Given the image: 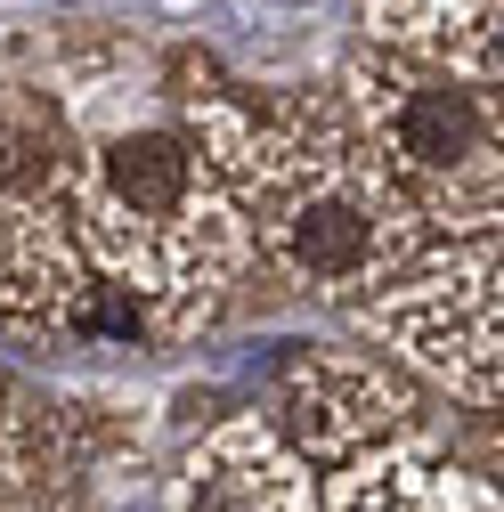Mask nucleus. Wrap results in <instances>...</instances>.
<instances>
[{
	"instance_id": "6",
	"label": "nucleus",
	"mask_w": 504,
	"mask_h": 512,
	"mask_svg": "<svg viewBox=\"0 0 504 512\" xmlns=\"http://www.w3.org/2000/svg\"><path fill=\"white\" fill-rule=\"evenodd\" d=\"M407 415H415V391L374 358H309L277 391V431L309 464H350L358 447L407 431Z\"/></svg>"
},
{
	"instance_id": "11",
	"label": "nucleus",
	"mask_w": 504,
	"mask_h": 512,
	"mask_svg": "<svg viewBox=\"0 0 504 512\" xmlns=\"http://www.w3.org/2000/svg\"><path fill=\"white\" fill-rule=\"evenodd\" d=\"M488 464H496V488H504V423H496V439H488Z\"/></svg>"
},
{
	"instance_id": "10",
	"label": "nucleus",
	"mask_w": 504,
	"mask_h": 512,
	"mask_svg": "<svg viewBox=\"0 0 504 512\" xmlns=\"http://www.w3.org/2000/svg\"><path fill=\"white\" fill-rule=\"evenodd\" d=\"M25 439H33V415H25V391L0 374V488L25 472Z\"/></svg>"
},
{
	"instance_id": "9",
	"label": "nucleus",
	"mask_w": 504,
	"mask_h": 512,
	"mask_svg": "<svg viewBox=\"0 0 504 512\" xmlns=\"http://www.w3.org/2000/svg\"><path fill=\"white\" fill-rule=\"evenodd\" d=\"M366 41L464 82H504V0H366Z\"/></svg>"
},
{
	"instance_id": "1",
	"label": "nucleus",
	"mask_w": 504,
	"mask_h": 512,
	"mask_svg": "<svg viewBox=\"0 0 504 512\" xmlns=\"http://www.w3.org/2000/svg\"><path fill=\"white\" fill-rule=\"evenodd\" d=\"M74 244L163 326H204L252 269V212L187 114L114 122L66 163Z\"/></svg>"
},
{
	"instance_id": "4",
	"label": "nucleus",
	"mask_w": 504,
	"mask_h": 512,
	"mask_svg": "<svg viewBox=\"0 0 504 512\" xmlns=\"http://www.w3.org/2000/svg\"><path fill=\"white\" fill-rule=\"evenodd\" d=\"M350 317L407 374L439 382L480 415H504V236H456L448 252H415Z\"/></svg>"
},
{
	"instance_id": "2",
	"label": "nucleus",
	"mask_w": 504,
	"mask_h": 512,
	"mask_svg": "<svg viewBox=\"0 0 504 512\" xmlns=\"http://www.w3.org/2000/svg\"><path fill=\"white\" fill-rule=\"evenodd\" d=\"M334 98L439 236H504V82H464L366 41Z\"/></svg>"
},
{
	"instance_id": "7",
	"label": "nucleus",
	"mask_w": 504,
	"mask_h": 512,
	"mask_svg": "<svg viewBox=\"0 0 504 512\" xmlns=\"http://www.w3.org/2000/svg\"><path fill=\"white\" fill-rule=\"evenodd\" d=\"M318 512H504V488L464 472L456 456H439L431 439L391 431L358 447L350 464H334V480L318 488Z\"/></svg>"
},
{
	"instance_id": "5",
	"label": "nucleus",
	"mask_w": 504,
	"mask_h": 512,
	"mask_svg": "<svg viewBox=\"0 0 504 512\" xmlns=\"http://www.w3.org/2000/svg\"><path fill=\"white\" fill-rule=\"evenodd\" d=\"M318 488V464L269 415H228L196 439L171 512H318Z\"/></svg>"
},
{
	"instance_id": "3",
	"label": "nucleus",
	"mask_w": 504,
	"mask_h": 512,
	"mask_svg": "<svg viewBox=\"0 0 504 512\" xmlns=\"http://www.w3.org/2000/svg\"><path fill=\"white\" fill-rule=\"evenodd\" d=\"M244 212H252V252L277 269L285 293L350 301V309L383 293L431 236L423 204L358 131H334L326 147L269 171L244 196Z\"/></svg>"
},
{
	"instance_id": "8",
	"label": "nucleus",
	"mask_w": 504,
	"mask_h": 512,
	"mask_svg": "<svg viewBox=\"0 0 504 512\" xmlns=\"http://www.w3.org/2000/svg\"><path fill=\"white\" fill-rule=\"evenodd\" d=\"M90 301L82 285V244L66 236L41 196H9L0 187V326H49Z\"/></svg>"
}]
</instances>
